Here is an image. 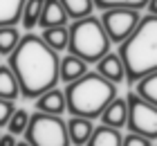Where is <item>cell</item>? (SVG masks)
<instances>
[{
    "label": "cell",
    "instance_id": "obj_18",
    "mask_svg": "<svg viewBox=\"0 0 157 146\" xmlns=\"http://www.w3.org/2000/svg\"><path fill=\"white\" fill-rule=\"evenodd\" d=\"M132 92L157 108V72L146 74L144 79H139V81L135 83V90H132Z\"/></svg>",
    "mask_w": 157,
    "mask_h": 146
},
{
    "label": "cell",
    "instance_id": "obj_3",
    "mask_svg": "<svg viewBox=\"0 0 157 146\" xmlns=\"http://www.w3.org/2000/svg\"><path fill=\"white\" fill-rule=\"evenodd\" d=\"M63 94H65V108L72 117L99 119L105 106L117 97V85L105 81L97 72H85L81 79L67 83Z\"/></svg>",
    "mask_w": 157,
    "mask_h": 146
},
{
    "label": "cell",
    "instance_id": "obj_20",
    "mask_svg": "<svg viewBox=\"0 0 157 146\" xmlns=\"http://www.w3.org/2000/svg\"><path fill=\"white\" fill-rule=\"evenodd\" d=\"M43 5H45V0H27V2H25V7H23V16H20V23H23L25 29H34V27L38 25Z\"/></svg>",
    "mask_w": 157,
    "mask_h": 146
},
{
    "label": "cell",
    "instance_id": "obj_25",
    "mask_svg": "<svg viewBox=\"0 0 157 146\" xmlns=\"http://www.w3.org/2000/svg\"><path fill=\"white\" fill-rule=\"evenodd\" d=\"M121 146H153V142L146 140V137H141V135L128 133V135L124 137V142H121Z\"/></svg>",
    "mask_w": 157,
    "mask_h": 146
},
{
    "label": "cell",
    "instance_id": "obj_2",
    "mask_svg": "<svg viewBox=\"0 0 157 146\" xmlns=\"http://www.w3.org/2000/svg\"><path fill=\"white\" fill-rule=\"evenodd\" d=\"M117 54L130 83H137L146 74L157 72V16L148 14L139 18L135 32L121 43Z\"/></svg>",
    "mask_w": 157,
    "mask_h": 146
},
{
    "label": "cell",
    "instance_id": "obj_15",
    "mask_svg": "<svg viewBox=\"0 0 157 146\" xmlns=\"http://www.w3.org/2000/svg\"><path fill=\"white\" fill-rule=\"evenodd\" d=\"M27 0H0V27H16Z\"/></svg>",
    "mask_w": 157,
    "mask_h": 146
},
{
    "label": "cell",
    "instance_id": "obj_1",
    "mask_svg": "<svg viewBox=\"0 0 157 146\" xmlns=\"http://www.w3.org/2000/svg\"><path fill=\"white\" fill-rule=\"evenodd\" d=\"M61 56L43 43L40 36H20L18 47L9 54V68L20 88V97L36 99L43 92L59 85Z\"/></svg>",
    "mask_w": 157,
    "mask_h": 146
},
{
    "label": "cell",
    "instance_id": "obj_11",
    "mask_svg": "<svg viewBox=\"0 0 157 146\" xmlns=\"http://www.w3.org/2000/svg\"><path fill=\"white\" fill-rule=\"evenodd\" d=\"M101 124L103 126H110V128H124L126 126V119H128V106H126V99L115 97L105 106V110L101 112Z\"/></svg>",
    "mask_w": 157,
    "mask_h": 146
},
{
    "label": "cell",
    "instance_id": "obj_9",
    "mask_svg": "<svg viewBox=\"0 0 157 146\" xmlns=\"http://www.w3.org/2000/svg\"><path fill=\"white\" fill-rule=\"evenodd\" d=\"M36 101V112H45V115H56L61 117L63 112H67L65 108V94H63V90H59V88H52V90L43 92L40 97L34 99Z\"/></svg>",
    "mask_w": 157,
    "mask_h": 146
},
{
    "label": "cell",
    "instance_id": "obj_16",
    "mask_svg": "<svg viewBox=\"0 0 157 146\" xmlns=\"http://www.w3.org/2000/svg\"><path fill=\"white\" fill-rule=\"evenodd\" d=\"M40 38H43V43H45L47 47H52L54 52L59 54V52H63V49H67L70 32H67L65 25H61V27H47V29H43Z\"/></svg>",
    "mask_w": 157,
    "mask_h": 146
},
{
    "label": "cell",
    "instance_id": "obj_4",
    "mask_svg": "<svg viewBox=\"0 0 157 146\" xmlns=\"http://www.w3.org/2000/svg\"><path fill=\"white\" fill-rule=\"evenodd\" d=\"M67 32H70L67 52L72 56H78L85 63H97L110 52V38L105 34L101 20L94 16L74 20L67 27Z\"/></svg>",
    "mask_w": 157,
    "mask_h": 146
},
{
    "label": "cell",
    "instance_id": "obj_7",
    "mask_svg": "<svg viewBox=\"0 0 157 146\" xmlns=\"http://www.w3.org/2000/svg\"><path fill=\"white\" fill-rule=\"evenodd\" d=\"M139 11L137 9H128V7H117V9H105L103 16L99 18L101 25L108 34L110 43H124L128 36L135 32V27L139 23Z\"/></svg>",
    "mask_w": 157,
    "mask_h": 146
},
{
    "label": "cell",
    "instance_id": "obj_23",
    "mask_svg": "<svg viewBox=\"0 0 157 146\" xmlns=\"http://www.w3.org/2000/svg\"><path fill=\"white\" fill-rule=\"evenodd\" d=\"M94 7L99 9H117V7H128V9H141V7L148 5V0H92Z\"/></svg>",
    "mask_w": 157,
    "mask_h": 146
},
{
    "label": "cell",
    "instance_id": "obj_24",
    "mask_svg": "<svg viewBox=\"0 0 157 146\" xmlns=\"http://www.w3.org/2000/svg\"><path fill=\"white\" fill-rule=\"evenodd\" d=\"M13 110H16L13 101H5V99H0V128H5V126H7V121H9V117L13 115Z\"/></svg>",
    "mask_w": 157,
    "mask_h": 146
},
{
    "label": "cell",
    "instance_id": "obj_27",
    "mask_svg": "<svg viewBox=\"0 0 157 146\" xmlns=\"http://www.w3.org/2000/svg\"><path fill=\"white\" fill-rule=\"evenodd\" d=\"M146 7H148V11H151L153 16H157V0H148Z\"/></svg>",
    "mask_w": 157,
    "mask_h": 146
},
{
    "label": "cell",
    "instance_id": "obj_26",
    "mask_svg": "<svg viewBox=\"0 0 157 146\" xmlns=\"http://www.w3.org/2000/svg\"><path fill=\"white\" fill-rule=\"evenodd\" d=\"M0 146H16V135H11V133L0 135Z\"/></svg>",
    "mask_w": 157,
    "mask_h": 146
},
{
    "label": "cell",
    "instance_id": "obj_13",
    "mask_svg": "<svg viewBox=\"0 0 157 146\" xmlns=\"http://www.w3.org/2000/svg\"><path fill=\"white\" fill-rule=\"evenodd\" d=\"M67 14L63 9V5L59 0H45V5H43V11H40V18H38V25L43 29L47 27H61L67 23Z\"/></svg>",
    "mask_w": 157,
    "mask_h": 146
},
{
    "label": "cell",
    "instance_id": "obj_21",
    "mask_svg": "<svg viewBox=\"0 0 157 146\" xmlns=\"http://www.w3.org/2000/svg\"><path fill=\"white\" fill-rule=\"evenodd\" d=\"M20 43L18 27H0V56H9Z\"/></svg>",
    "mask_w": 157,
    "mask_h": 146
},
{
    "label": "cell",
    "instance_id": "obj_5",
    "mask_svg": "<svg viewBox=\"0 0 157 146\" xmlns=\"http://www.w3.org/2000/svg\"><path fill=\"white\" fill-rule=\"evenodd\" d=\"M25 142L29 146H70L67 126L63 117L32 112L29 124L25 128Z\"/></svg>",
    "mask_w": 157,
    "mask_h": 146
},
{
    "label": "cell",
    "instance_id": "obj_17",
    "mask_svg": "<svg viewBox=\"0 0 157 146\" xmlns=\"http://www.w3.org/2000/svg\"><path fill=\"white\" fill-rule=\"evenodd\" d=\"M20 97V88L18 81L13 77V72L9 65H0V99L5 101H16Z\"/></svg>",
    "mask_w": 157,
    "mask_h": 146
},
{
    "label": "cell",
    "instance_id": "obj_14",
    "mask_svg": "<svg viewBox=\"0 0 157 146\" xmlns=\"http://www.w3.org/2000/svg\"><path fill=\"white\" fill-rule=\"evenodd\" d=\"M121 142H124V135H121L119 128H110V126L99 124V126H94L85 146H121Z\"/></svg>",
    "mask_w": 157,
    "mask_h": 146
},
{
    "label": "cell",
    "instance_id": "obj_6",
    "mask_svg": "<svg viewBox=\"0 0 157 146\" xmlns=\"http://www.w3.org/2000/svg\"><path fill=\"white\" fill-rule=\"evenodd\" d=\"M126 106H128L126 128L135 135H141L146 140L155 142L157 140V108L144 101L141 97H137L135 92H128Z\"/></svg>",
    "mask_w": 157,
    "mask_h": 146
},
{
    "label": "cell",
    "instance_id": "obj_10",
    "mask_svg": "<svg viewBox=\"0 0 157 146\" xmlns=\"http://www.w3.org/2000/svg\"><path fill=\"white\" fill-rule=\"evenodd\" d=\"M67 126V137H70V146H85L94 130V124L92 119H85V117H70L65 121Z\"/></svg>",
    "mask_w": 157,
    "mask_h": 146
},
{
    "label": "cell",
    "instance_id": "obj_28",
    "mask_svg": "<svg viewBox=\"0 0 157 146\" xmlns=\"http://www.w3.org/2000/svg\"><path fill=\"white\" fill-rule=\"evenodd\" d=\"M16 146H29V144H27V142L23 140V142H16Z\"/></svg>",
    "mask_w": 157,
    "mask_h": 146
},
{
    "label": "cell",
    "instance_id": "obj_19",
    "mask_svg": "<svg viewBox=\"0 0 157 146\" xmlns=\"http://www.w3.org/2000/svg\"><path fill=\"white\" fill-rule=\"evenodd\" d=\"M59 2L63 5L67 18H72V20L92 16V11H94V2L92 0H59Z\"/></svg>",
    "mask_w": 157,
    "mask_h": 146
},
{
    "label": "cell",
    "instance_id": "obj_8",
    "mask_svg": "<svg viewBox=\"0 0 157 146\" xmlns=\"http://www.w3.org/2000/svg\"><path fill=\"white\" fill-rule=\"evenodd\" d=\"M97 74H101L105 81H110L115 85L124 83L126 81V68H124V63H121L119 54L108 52L101 61H97Z\"/></svg>",
    "mask_w": 157,
    "mask_h": 146
},
{
    "label": "cell",
    "instance_id": "obj_29",
    "mask_svg": "<svg viewBox=\"0 0 157 146\" xmlns=\"http://www.w3.org/2000/svg\"><path fill=\"white\" fill-rule=\"evenodd\" d=\"M0 135H2V133H0Z\"/></svg>",
    "mask_w": 157,
    "mask_h": 146
},
{
    "label": "cell",
    "instance_id": "obj_22",
    "mask_svg": "<svg viewBox=\"0 0 157 146\" xmlns=\"http://www.w3.org/2000/svg\"><path fill=\"white\" fill-rule=\"evenodd\" d=\"M27 124H29V112L23 110V108H16L13 115L9 117V121H7L5 128L9 130L11 135H23L25 128H27Z\"/></svg>",
    "mask_w": 157,
    "mask_h": 146
},
{
    "label": "cell",
    "instance_id": "obj_12",
    "mask_svg": "<svg viewBox=\"0 0 157 146\" xmlns=\"http://www.w3.org/2000/svg\"><path fill=\"white\" fill-rule=\"evenodd\" d=\"M85 72H88V63L81 61L78 56L67 54V56H63L59 61V81H63V83L76 81V79H81Z\"/></svg>",
    "mask_w": 157,
    "mask_h": 146
}]
</instances>
